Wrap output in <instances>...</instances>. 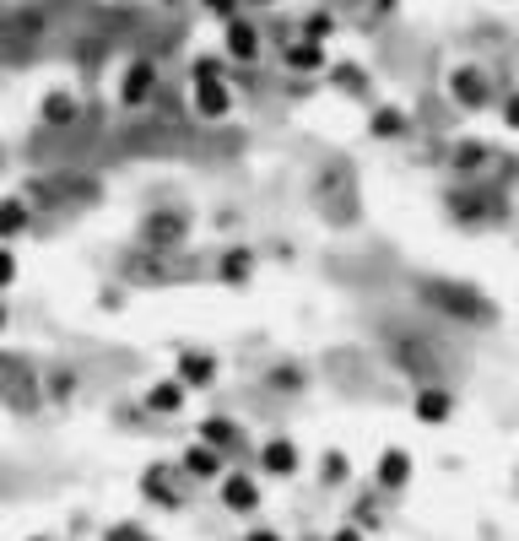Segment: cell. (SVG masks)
<instances>
[{
	"instance_id": "603a6c76",
	"label": "cell",
	"mask_w": 519,
	"mask_h": 541,
	"mask_svg": "<svg viewBox=\"0 0 519 541\" xmlns=\"http://www.w3.org/2000/svg\"><path fill=\"white\" fill-rule=\"evenodd\" d=\"M352 455L346 450H336V444H330V450H319V460H314V482L319 487H330V493H341V487H352Z\"/></svg>"
},
{
	"instance_id": "5b68a950",
	"label": "cell",
	"mask_w": 519,
	"mask_h": 541,
	"mask_svg": "<svg viewBox=\"0 0 519 541\" xmlns=\"http://www.w3.org/2000/svg\"><path fill=\"white\" fill-rule=\"evenodd\" d=\"M195 439L211 444L217 455H228L233 466H249V460H255V439H249V428L238 417H228V412L201 417V422H195Z\"/></svg>"
},
{
	"instance_id": "9c48e42d",
	"label": "cell",
	"mask_w": 519,
	"mask_h": 541,
	"mask_svg": "<svg viewBox=\"0 0 519 541\" xmlns=\"http://www.w3.org/2000/svg\"><path fill=\"white\" fill-rule=\"evenodd\" d=\"M173 379H179L190 395L195 390H211L222 379V358L211 347H179V352H173Z\"/></svg>"
},
{
	"instance_id": "30bf717a",
	"label": "cell",
	"mask_w": 519,
	"mask_h": 541,
	"mask_svg": "<svg viewBox=\"0 0 519 541\" xmlns=\"http://www.w3.org/2000/svg\"><path fill=\"white\" fill-rule=\"evenodd\" d=\"M136 239L146 249H157V255H173V249L190 239V217H184V211H146L141 228H136Z\"/></svg>"
},
{
	"instance_id": "d4e9b609",
	"label": "cell",
	"mask_w": 519,
	"mask_h": 541,
	"mask_svg": "<svg viewBox=\"0 0 519 541\" xmlns=\"http://www.w3.org/2000/svg\"><path fill=\"white\" fill-rule=\"evenodd\" d=\"M76 92H65V87H49L44 98H38V120H44L49 130H65V125H76Z\"/></svg>"
},
{
	"instance_id": "8fae6325",
	"label": "cell",
	"mask_w": 519,
	"mask_h": 541,
	"mask_svg": "<svg viewBox=\"0 0 519 541\" xmlns=\"http://www.w3.org/2000/svg\"><path fill=\"white\" fill-rule=\"evenodd\" d=\"M222 55H228V65H260V55H265V28H260L255 17L222 22Z\"/></svg>"
},
{
	"instance_id": "ac0fdd59",
	"label": "cell",
	"mask_w": 519,
	"mask_h": 541,
	"mask_svg": "<svg viewBox=\"0 0 519 541\" xmlns=\"http://www.w3.org/2000/svg\"><path fill=\"white\" fill-rule=\"evenodd\" d=\"M282 65L292 76H325L330 71V49L314 44V38H303V33H292L282 44Z\"/></svg>"
},
{
	"instance_id": "52a82bcc",
	"label": "cell",
	"mask_w": 519,
	"mask_h": 541,
	"mask_svg": "<svg viewBox=\"0 0 519 541\" xmlns=\"http://www.w3.org/2000/svg\"><path fill=\"white\" fill-rule=\"evenodd\" d=\"M217 504L238 514V520H255L260 504H265V482H260V471L255 466H233L228 477L217 482Z\"/></svg>"
},
{
	"instance_id": "484cf974",
	"label": "cell",
	"mask_w": 519,
	"mask_h": 541,
	"mask_svg": "<svg viewBox=\"0 0 519 541\" xmlns=\"http://www.w3.org/2000/svg\"><path fill=\"white\" fill-rule=\"evenodd\" d=\"M38 385H44L49 406H65V401H76V390H82V374H76V368H49Z\"/></svg>"
},
{
	"instance_id": "4fadbf2b",
	"label": "cell",
	"mask_w": 519,
	"mask_h": 541,
	"mask_svg": "<svg viewBox=\"0 0 519 541\" xmlns=\"http://www.w3.org/2000/svg\"><path fill=\"white\" fill-rule=\"evenodd\" d=\"M179 471H184L195 487H217V482L233 471V460L217 455V450H211V444H201V439H190V444L179 450Z\"/></svg>"
},
{
	"instance_id": "cb8c5ba5",
	"label": "cell",
	"mask_w": 519,
	"mask_h": 541,
	"mask_svg": "<svg viewBox=\"0 0 519 541\" xmlns=\"http://www.w3.org/2000/svg\"><path fill=\"white\" fill-rule=\"evenodd\" d=\"M368 136L374 141H406L411 136V114L401 103H374V114H368Z\"/></svg>"
},
{
	"instance_id": "ab89813d",
	"label": "cell",
	"mask_w": 519,
	"mask_h": 541,
	"mask_svg": "<svg viewBox=\"0 0 519 541\" xmlns=\"http://www.w3.org/2000/svg\"><path fill=\"white\" fill-rule=\"evenodd\" d=\"M0 168H6V147H0Z\"/></svg>"
},
{
	"instance_id": "d6986e66",
	"label": "cell",
	"mask_w": 519,
	"mask_h": 541,
	"mask_svg": "<svg viewBox=\"0 0 519 541\" xmlns=\"http://www.w3.org/2000/svg\"><path fill=\"white\" fill-rule=\"evenodd\" d=\"M384 504H390V498H384L374 482H363V487L352 493V504H346V520H352L357 531H368V536H374V531H384V525H390V514H384Z\"/></svg>"
},
{
	"instance_id": "74e56055",
	"label": "cell",
	"mask_w": 519,
	"mask_h": 541,
	"mask_svg": "<svg viewBox=\"0 0 519 541\" xmlns=\"http://www.w3.org/2000/svg\"><path fill=\"white\" fill-rule=\"evenodd\" d=\"M374 6H379V11H395V0H374Z\"/></svg>"
},
{
	"instance_id": "5bb4252c",
	"label": "cell",
	"mask_w": 519,
	"mask_h": 541,
	"mask_svg": "<svg viewBox=\"0 0 519 541\" xmlns=\"http://www.w3.org/2000/svg\"><path fill=\"white\" fill-rule=\"evenodd\" d=\"M492 163H498V152H492V141H482V136H460L455 147H449V174L455 179H487Z\"/></svg>"
},
{
	"instance_id": "f546056e",
	"label": "cell",
	"mask_w": 519,
	"mask_h": 541,
	"mask_svg": "<svg viewBox=\"0 0 519 541\" xmlns=\"http://www.w3.org/2000/svg\"><path fill=\"white\" fill-rule=\"evenodd\" d=\"M17 276H22V260H17V249L11 244H0V298L17 287Z\"/></svg>"
},
{
	"instance_id": "f35d334b",
	"label": "cell",
	"mask_w": 519,
	"mask_h": 541,
	"mask_svg": "<svg viewBox=\"0 0 519 541\" xmlns=\"http://www.w3.org/2000/svg\"><path fill=\"white\" fill-rule=\"evenodd\" d=\"M157 6H190V0H157Z\"/></svg>"
},
{
	"instance_id": "3957f363",
	"label": "cell",
	"mask_w": 519,
	"mask_h": 541,
	"mask_svg": "<svg viewBox=\"0 0 519 541\" xmlns=\"http://www.w3.org/2000/svg\"><path fill=\"white\" fill-rule=\"evenodd\" d=\"M141 504H152V509H163V514H173V509H184L190 504V477L179 471V460H152V466L141 471Z\"/></svg>"
},
{
	"instance_id": "e0dca14e",
	"label": "cell",
	"mask_w": 519,
	"mask_h": 541,
	"mask_svg": "<svg viewBox=\"0 0 519 541\" xmlns=\"http://www.w3.org/2000/svg\"><path fill=\"white\" fill-rule=\"evenodd\" d=\"M217 287H249L260 276V249H249V244H233V249H222L217 255Z\"/></svg>"
},
{
	"instance_id": "6da1fadb",
	"label": "cell",
	"mask_w": 519,
	"mask_h": 541,
	"mask_svg": "<svg viewBox=\"0 0 519 541\" xmlns=\"http://www.w3.org/2000/svg\"><path fill=\"white\" fill-rule=\"evenodd\" d=\"M444 211L460 222V228H487V222H503L509 195H503L492 179H455L444 190Z\"/></svg>"
},
{
	"instance_id": "f1b7e54d",
	"label": "cell",
	"mask_w": 519,
	"mask_h": 541,
	"mask_svg": "<svg viewBox=\"0 0 519 541\" xmlns=\"http://www.w3.org/2000/svg\"><path fill=\"white\" fill-rule=\"evenodd\" d=\"M303 385H309V368H298V363H276L271 368V390H303Z\"/></svg>"
},
{
	"instance_id": "e575fe53",
	"label": "cell",
	"mask_w": 519,
	"mask_h": 541,
	"mask_svg": "<svg viewBox=\"0 0 519 541\" xmlns=\"http://www.w3.org/2000/svg\"><path fill=\"white\" fill-rule=\"evenodd\" d=\"M6 331H11V303L0 298V336H6Z\"/></svg>"
},
{
	"instance_id": "d590c367",
	"label": "cell",
	"mask_w": 519,
	"mask_h": 541,
	"mask_svg": "<svg viewBox=\"0 0 519 541\" xmlns=\"http://www.w3.org/2000/svg\"><path fill=\"white\" fill-rule=\"evenodd\" d=\"M244 6H260V11H276V6H287V0H244Z\"/></svg>"
},
{
	"instance_id": "7a4b0ae2",
	"label": "cell",
	"mask_w": 519,
	"mask_h": 541,
	"mask_svg": "<svg viewBox=\"0 0 519 541\" xmlns=\"http://www.w3.org/2000/svg\"><path fill=\"white\" fill-rule=\"evenodd\" d=\"M422 298H428V309L449 314V320H465V325L492 320V298L471 282H455V276H428V282H422Z\"/></svg>"
},
{
	"instance_id": "44dd1931",
	"label": "cell",
	"mask_w": 519,
	"mask_h": 541,
	"mask_svg": "<svg viewBox=\"0 0 519 541\" xmlns=\"http://www.w3.org/2000/svg\"><path fill=\"white\" fill-rule=\"evenodd\" d=\"M33 233V201L28 195H0V244H17Z\"/></svg>"
},
{
	"instance_id": "83f0119b",
	"label": "cell",
	"mask_w": 519,
	"mask_h": 541,
	"mask_svg": "<svg viewBox=\"0 0 519 541\" xmlns=\"http://www.w3.org/2000/svg\"><path fill=\"white\" fill-rule=\"evenodd\" d=\"M298 33L314 38V44H330V38H336V17H330V11H303Z\"/></svg>"
},
{
	"instance_id": "8992f818",
	"label": "cell",
	"mask_w": 519,
	"mask_h": 541,
	"mask_svg": "<svg viewBox=\"0 0 519 541\" xmlns=\"http://www.w3.org/2000/svg\"><path fill=\"white\" fill-rule=\"evenodd\" d=\"M444 92H449V103H455L460 114H482L498 103V87H492V76H487V65H455V71L444 76Z\"/></svg>"
},
{
	"instance_id": "277c9868",
	"label": "cell",
	"mask_w": 519,
	"mask_h": 541,
	"mask_svg": "<svg viewBox=\"0 0 519 541\" xmlns=\"http://www.w3.org/2000/svg\"><path fill=\"white\" fill-rule=\"evenodd\" d=\"M249 466L260 471V482H298L303 477V444L292 433H265L255 439V460Z\"/></svg>"
},
{
	"instance_id": "7402d4cb",
	"label": "cell",
	"mask_w": 519,
	"mask_h": 541,
	"mask_svg": "<svg viewBox=\"0 0 519 541\" xmlns=\"http://www.w3.org/2000/svg\"><path fill=\"white\" fill-rule=\"evenodd\" d=\"M325 82L336 87L341 98H368V92H374V76H368V65H357V60H330Z\"/></svg>"
},
{
	"instance_id": "4dcf8cb0",
	"label": "cell",
	"mask_w": 519,
	"mask_h": 541,
	"mask_svg": "<svg viewBox=\"0 0 519 541\" xmlns=\"http://www.w3.org/2000/svg\"><path fill=\"white\" fill-rule=\"evenodd\" d=\"M201 11L206 17H217V22H233V17H244V0H201Z\"/></svg>"
},
{
	"instance_id": "4316f807",
	"label": "cell",
	"mask_w": 519,
	"mask_h": 541,
	"mask_svg": "<svg viewBox=\"0 0 519 541\" xmlns=\"http://www.w3.org/2000/svg\"><path fill=\"white\" fill-rule=\"evenodd\" d=\"M190 82H228V55H222V49H217V55H211V49H206V55H195L190 60Z\"/></svg>"
},
{
	"instance_id": "2e32d148",
	"label": "cell",
	"mask_w": 519,
	"mask_h": 541,
	"mask_svg": "<svg viewBox=\"0 0 519 541\" xmlns=\"http://www.w3.org/2000/svg\"><path fill=\"white\" fill-rule=\"evenodd\" d=\"M411 417H417L422 428H444V422L455 417V390L438 385V379H422L417 395H411Z\"/></svg>"
},
{
	"instance_id": "9a60e30c",
	"label": "cell",
	"mask_w": 519,
	"mask_h": 541,
	"mask_svg": "<svg viewBox=\"0 0 519 541\" xmlns=\"http://www.w3.org/2000/svg\"><path fill=\"white\" fill-rule=\"evenodd\" d=\"M190 109H195V120H206V125L233 120V109H238L233 82H190Z\"/></svg>"
},
{
	"instance_id": "ba28073f",
	"label": "cell",
	"mask_w": 519,
	"mask_h": 541,
	"mask_svg": "<svg viewBox=\"0 0 519 541\" xmlns=\"http://www.w3.org/2000/svg\"><path fill=\"white\" fill-rule=\"evenodd\" d=\"M157 87H163V76H157V65L146 55H130L125 65H119V76H114L119 109H146V103L157 98Z\"/></svg>"
},
{
	"instance_id": "1f68e13d",
	"label": "cell",
	"mask_w": 519,
	"mask_h": 541,
	"mask_svg": "<svg viewBox=\"0 0 519 541\" xmlns=\"http://www.w3.org/2000/svg\"><path fill=\"white\" fill-rule=\"evenodd\" d=\"M498 120H503V130H519V87H509L498 98Z\"/></svg>"
},
{
	"instance_id": "836d02e7",
	"label": "cell",
	"mask_w": 519,
	"mask_h": 541,
	"mask_svg": "<svg viewBox=\"0 0 519 541\" xmlns=\"http://www.w3.org/2000/svg\"><path fill=\"white\" fill-rule=\"evenodd\" d=\"M325 541H368V531H357L352 520H341V525H336V531H330Z\"/></svg>"
},
{
	"instance_id": "d6a6232c",
	"label": "cell",
	"mask_w": 519,
	"mask_h": 541,
	"mask_svg": "<svg viewBox=\"0 0 519 541\" xmlns=\"http://www.w3.org/2000/svg\"><path fill=\"white\" fill-rule=\"evenodd\" d=\"M244 541H287V536L276 531V525H265V520H255V525H249V531H244Z\"/></svg>"
},
{
	"instance_id": "8d00e7d4",
	"label": "cell",
	"mask_w": 519,
	"mask_h": 541,
	"mask_svg": "<svg viewBox=\"0 0 519 541\" xmlns=\"http://www.w3.org/2000/svg\"><path fill=\"white\" fill-rule=\"evenodd\" d=\"M28 541H55V536H49V531H33V536H28Z\"/></svg>"
},
{
	"instance_id": "60d3db41",
	"label": "cell",
	"mask_w": 519,
	"mask_h": 541,
	"mask_svg": "<svg viewBox=\"0 0 519 541\" xmlns=\"http://www.w3.org/2000/svg\"><path fill=\"white\" fill-rule=\"evenodd\" d=\"M514 482H519V466H514Z\"/></svg>"
},
{
	"instance_id": "b9f144b4",
	"label": "cell",
	"mask_w": 519,
	"mask_h": 541,
	"mask_svg": "<svg viewBox=\"0 0 519 541\" xmlns=\"http://www.w3.org/2000/svg\"><path fill=\"white\" fill-rule=\"evenodd\" d=\"M125 6H130V0H125Z\"/></svg>"
},
{
	"instance_id": "7c38bea8",
	"label": "cell",
	"mask_w": 519,
	"mask_h": 541,
	"mask_svg": "<svg viewBox=\"0 0 519 541\" xmlns=\"http://www.w3.org/2000/svg\"><path fill=\"white\" fill-rule=\"evenodd\" d=\"M411 477H417V460H411V450H406V444H390V450H379L374 471H368V482H374L384 498L406 493V487H411Z\"/></svg>"
},
{
	"instance_id": "ffe728a7",
	"label": "cell",
	"mask_w": 519,
	"mask_h": 541,
	"mask_svg": "<svg viewBox=\"0 0 519 541\" xmlns=\"http://www.w3.org/2000/svg\"><path fill=\"white\" fill-rule=\"evenodd\" d=\"M184 406H190V390H184L173 374L152 379V385L141 390V412H152V417H179Z\"/></svg>"
}]
</instances>
